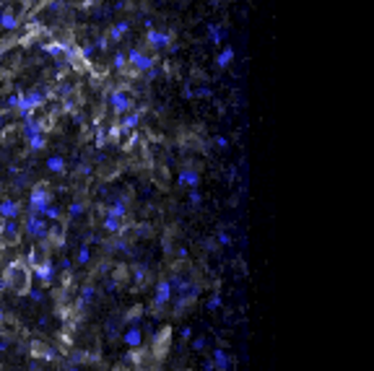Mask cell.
I'll list each match as a JSON object with an SVG mask.
<instances>
[{"instance_id": "47", "label": "cell", "mask_w": 374, "mask_h": 371, "mask_svg": "<svg viewBox=\"0 0 374 371\" xmlns=\"http://www.w3.org/2000/svg\"><path fill=\"white\" fill-rule=\"evenodd\" d=\"M3 291H8V286H6V281H3V278H0V293H3Z\"/></svg>"}, {"instance_id": "11", "label": "cell", "mask_w": 374, "mask_h": 371, "mask_svg": "<svg viewBox=\"0 0 374 371\" xmlns=\"http://www.w3.org/2000/svg\"><path fill=\"white\" fill-rule=\"evenodd\" d=\"M169 345H172V330L164 327V330H159L156 337H154V358L161 361L164 355L169 353Z\"/></svg>"}, {"instance_id": "9", "label": "cell", "mask_w": 374, "mask_h": 371, "mask_svg": "<svg viewBox=\"0 0 374 371\" xmlns=\"http://www.w3.org/2000/svg\"><path fill=\"white\" fill-rule=\"evenodd\" d=\"M19 241H21V226H19V221H3L0 244H3V246H16Z\"/></svg>"}, {"instance_id": "17", "label": "cell", "mask_w": 374, "mask_h": 371, "mask_svg": "<svg viewBox=\"0 0 374 371\" xmlns=\"http://www.w3.org/2000/svg\"><path fill=\"white\" fill-rule=\"evenodd\" d=\"M32 270V275H37L39 281L44 283V286H50L52 281H55V265L47 260V262H42V265H34V268H29Z\"/></svg>"}, {"instance_id": "6", "label": "cell", "mask_w": 374, "mask_h": 371, "mask_svg": "<svg viewBox=\"0 0 374 371\" xmlns=\"http://www.w3.org/2000/svg\"><path fill=\"white\" fill-rule=\"evenodd\" d=\"M174 42V32H159V29H146V44L154 52H164L169 50Z\"/></svg>"}, {"instance_id": "43", "label": "cell", "mask_w": 374, "mask_h": 371, "mask_svg": "<svg viewBox=\"0 0 374 371\" xmlns=\"http://www.w3.org/2000/svg\"><path fill=\"white\" fill-rule=\"evenodd\" d=\"M198 96H205V99H211L213 94H211V88H205V86H203V88H198Z\"/></svg>"}, {"instance_id": "23", "label": "cell", "mask_w": 374, "mask_h": 371, "mask_svg": "<svg viewBox=\"0 0 374 371\" xmlns=\"http://www.w3.org/2000/svg\"><path fill=\"white\" fill-rule=\"evenodd\" d=\"M47 169L52 174H65V169H68V161L63 156H50L47 159Z\"/></svg>"}, {"instance_id": "19", "label": "cell", "mask_w": 374, "mask_h": 371, "mask_svg": "<svg viewBox=\"0 0 374 371\" xmlns=\"http://www.w3.org/2000/svg\"><path fill=\"white\" fill-rule=\"evenodd\" d=\"M148 281H151V273H148V268L141 265V262H136V265H133V288H146Z\"/></svg>"}, {"instance_id": "15", "label": "cell", "mask_w": 374, "mask_h": 371, "mask_svg": "<svg viewBox=\"0 0 374 371\" xmlns=\"http://www.w3.org/2000/svg\"><path fill=\"white\" fill-rule=\"evenodd\" d=\"M94 299H96V286H94V283H83L78 299H76V309H78V312H86L88 304H91Z\"/></svg>"}, {"instance_id": "3", "label": "cell", "mask_w": 374, "mask_h": 371, "mask_svg": "<svg viewBox=\"0 0 374 371\" xmlns=\"http://www.w3.org/2000/svg\"><path fill=\"white\" fill-rule=\"evenodd\" d=\"M50 203H52V190L47 187V182H37L32 192H29V213L42 215Z\"/></svg>"}, {"instance_id": "10", "label": "cell", "mask_w": 374, "mask_h": 371, "mask_svg": "<svg viewBox=\"0 0 374 371\" xmlns=\"http://www.w3.org/2000/svg\"><path fill=\"white\" fill-rule=\"evenodd\" d=\"M19 26H21V13L16 8H11V6L0 8V29L3 32H16Z\"/></svg>"}, {"instance_id": "22", "label": "cell", "mask_w": 374, "mask_h": 371, "mask_svg": "<svg viewBox=\"0 0 374 371\" xmlns=\"http://www.w3.org/2000/svg\"><path fill=\"white\" fill-rule=\"evenodd\" d=\"M32 355H42V358H47V361H55L57 358V350H52L47 343H32Z\"/></svg>"}, {"instance_id": "31", "label": "cell", "mask_w": 374, "mask_h": 371, "mask_svg": "<svg viewBox=\"0 0 374 371\" xmlns=\"http://www.w3.org/2000/svg\"><path fill=\"white\" fill-rule=\"evenodd\" d=\"M94 138H96V146H99V148H104V146H107V143H109V133H107V125H101V128L96 130V135H94Z\"/></svg>"}, {"instance_id": "40", "label": "cell", "mask_w": 374, "mask_h": 371, "mask_svg": "<svg viewBox=\"0 0 374 371\" xmlns=\"http://www.w3.org/2000/svg\"><path fill=\"white\" fill-rule=\"evenodd\" d=\"M205 348V337H195L192 340V350H203Z\"/></svg>"}, {"instance_id": "45", "label": "cell", "mask_w": 374, "mask_h": 371, "mask_svg": "<svg viewBox=\"0 0 374 371\" xmlns=\"http://www.w3.org/2000/svg\"><path fill=\"white\" fill-rule=\"evenodd\" d=\"M205 250H208V252H213V250H216V241H213V239H208V241H205Z\"/></svg>"}, {"instance_id": "13", "label": "cell", "mask_w": 374, "mask_h": 371, "mask_svg": "<svg viewBox=\"0 0 374 371\" xmlns=\"http://www.w3.org/2000/svg\"><path fill=\"white\" fill-rule=\"evenodd\" d=\"M19 215H21V203H19V200H13V197L0 200V218H3V221H19Z\"/></svg>"}, {"instance_id": "25", "label": "cell", "mask_w": 374, "mask_h": 371, "mask_svg": "<svg viewBox=\"0 0 374 371\" xmlns=\"http://www.w3.org/2000/svg\"><path fill=\"white\" fill-rule=\"evenodd\" d=\"M29 151H44L47 148V133H37V135H32L29 138Z\"/></svg>"}, {"instance_id": "29", "label": "cell", "mask_w": 374, "mask_h": 371, "mask_svg": "<svg viewBox=\"0 0 374 371\" xmlns=\"http://www.w3.org/2000/svg\"><path fill=\"white\" fill-rule=\"evenodd\" d=\"M37 133H42V128H39V119H34V117L24 119V138H26V141H29L32 135H37Z\"/></svg>"}, {"instance_id": "33", "label": "cell", "mask_w": 374, "mask_h": 371, "mask_svg": "<svg viewBox=\"0 0 374 371\" xmlns=\"http://www.w3.org/2000/svg\"><path fill=\"white\" fill-rule=\"evenodd\" d=\"M21 91H19V94H11L8 99H6V106H8V109H19V104H21Z\"/></svg>"}, {"instance_id": "35", "label": "cell", "mask_w": 374, "mask_h": 371, "mask_svg": "<svg viewBox=\"0 0 374 371\" xmlns=\"http://www.w3.org/2000/svg\"><path fill=\"white\" fill-rule=\"evenodd\" d=\"M200 200H203V195H200L198 187H195V190H190V205H192V208H198V205H200Z\"/></svg>"}, {"instance_id": "14", "label": "cell", "mask_w": 374, "mask_h": 371, "mask_svg": "<svg viewBox=\"0 0 374 371\" xmlns=\"http://www.w3.org/2000/svg\"><path fill=\"white\" fill-rule=\"evenodd\" d=\"M177 182L182 184V187L195 190L200 184V172H198V169H192V166H182V169H179V174H177Z\"/></svg>"}, {"instance_id": "18", "label": "cell", "mask_w": 374, "mask_h": 371, "mask_svg": "<svg viewBox=\"0 0 374 371\" xmlns=\"http://www.w3.org/2000/svg\"><path fill=\"white\" fill-rule=\"evenodd\" d=\"M122 343L133 350V348H141L143 345V330L138 327V324H130V327L125 330V335H122Z\"/></svg>"}, {"instance_id": "7", "label": "cell", "mask_w": 374, "mask_h": 371, "mask_svg": "<svg viewBox=\"0 0 374 371\" xmlns=\"http://www.w3.org/2000/svg\"><path fill=\"white\" fill-rule=\"evenodd\" d=\"M143 114H146L143 106H133V109H130L128 114L117 117V128L122 130L125 135H128V133H136V130H138V125H141V119H143Z\"/></svg>"}, {"instance_id": "4", "label": "cell", "mask_w": 374, "mask_h": 371, "mask_svg": "<svg viewBox=\"0 0 374 371\" xmlns=\"http://www.w3.org/2000/svg\"><path fill=\"white\" fill-rule=\"evenodd\" d=\"M107 101H109V106H112L114 117H122V114H128L133 106H136V96H133V91H128V88H114V91H109Z\"/></svg>"}, {"instance_id": "42", "label": "cell", "mask_w": 374, "mask_h": 371, "mask_svg": "<svg viewBox=\"0 0 374 371\" xmlns=\"http://www.w3.org/2000/svg\"><path fill=\"white\" fill-rule=\"evenodd\" d=\"M70 268H73V262H70L68 257H65V260H60V270H65V273H68Z\"/></svg>"}, {"instance_id": "21", "label": "cell", "mask_w": 374, "mask_h": 371, "mask_svg": "<svg viewBox=\"0 0 374 371\" xmlns=\"http://www.w3.org/2000/svg\"><path fill=\"white\" fill-rule=\"evenodd\" d=\"M128 210H130V205H128V200H122V197H114L112 200V205L104 210L107 215H117V218H128Z\"/></svg>"}, {"instance_id": "27", "label": "cell", "mask_w": 374, "mask_h": 371, "mask_svg": "<svg viewBox=\"0 0 374 371\" xmlns=\"http://www.w3.org/2000/svg\"><path fill=\"white\" fill-rule=\"evenodd\" d=\"M88 262H91V250H88V244H81L78 252H76V265L78 268H86Z\"/></svg>"}, {"instance_id": "46", "label": "cell", "mask_w": 374, "mask_h": 371, "mask_svg": "<svg viewBox=\"0 0 374 371\" xmlns=\"http://www.w3.org/2000/svg\"><path fill=\"white\" fill-rule=\"evenodd\" d=\"M203 371H216V368H213V361H205V366H203Z\"/></svg>"}, {"instance_id": "26", "label": "cell", "mask_w": 374, "mask_h": 371, "mask_svg": "<svg viewBox=\"0 0 374 371\" xmlns=\"http://www.w3.org/2000/svg\"><path fill=\"white\" fill-rule=\"evenodd\" d=\"M42 218H47L50 223H60V218H63V210H60L55 203H50L47 208H44V213H42Z\"/></svg>"}, {"instance_id": "30", "label": "cell", "mask_w": 374, "mask_h": 371, "mask_svg": "<svg viewBox=\"0 0 374 371\" xmlns=\"http://www.w3.org/2000/svg\"><path fill=\"white\" fill-rule=\"evenodd\" d=\"M86 213V203L83 200H73V203L68 205V218L73 221V218H78V215H83Z\"/></svg>"}, {"instance_id": "39", "label": "cell", "mask_w": 374, "mask_h": 371, "mask_svg": "<svg viewBox=\"0 0 374 371\" xmlns=\"http://www.w3.org/2000/svg\"><path fill=\"white\" fill-rule=\"evenodd\" d=\"M213 143H216V148H226V146H229V141H226L223 135H216V138H213Z\"/></svg>"}, {"instance_id": "32", "label": "cell", "mask_w": 374, "mask_h": 371, "mask_svg": "<svg viewBox=\"0 0 374 371\" xmlns=\"http://www.w3.org/2000/svg\"><path fill=\"white\" fill-rule=\"evenodd\" d=\"M26 296L32 299V301H37V304H42V301H44V291H42V288H34V286H32V288L26 291Z\"/></svg>"}, {"instance_id": "38", "label": "cell", "mask_w": 374, "mask_h": 371, "mask_svg": "<svg viewBox=\"0 0 374 371\" xmlns=\"http://www.w3.org/2000/svg\"><path fill=\"white\" fill-rule=\"evenodd\" d=\"M107 47H109V39H107V37H99V39L94 42V50H101V52H104Z\"/></svg>"}, {"instance_id": "34", "label": "cell", "mask_w": 374, "mask_h": 371, "mask_svg": "<svg viewBox=\"0 0 374 371\" xmlns=\"http://www.w3.org/2000/svg\"><path fill=\"white\" fill-rule=\"evenodd\" d=\"M76 174H78V177H91V164H86V161L78 164V166H76Z\"/></svg>"}, {"instance_id": "5", "label": "cell", "mask_w": 374, "mask_h": 371, "mask_svg": "<svg viewBox=\"0 0 374 371\" xmlns=\"http://www.w3.org/2000/svg\"><path fill=\"white\" fill-rule=\"evenodd\" d=\"M24 231H26V236H29V239L44 241V239H47V231H50V221H47V218H42V215H37V213H26V218H24Z\"/></svg>"}, {"instance_id": "12", "label": "cell", "mask_w": 374, "mask_h": 371, "mask_svg": "<svg viewBox=\"0 0 374 371\" xmlns=\"http://www.w3.org/2000/svg\"><path fill=\"white\" fill-rule=\"evenodd\" d=\"M101 228L107 231V234L117 236V234H122V231H128V228H130V218H117V215H107V213H104Z\"/></svg>"}, {"instance_id": "44", "label": "cell", "mask_w": 374, "mask_h": 371, "mask_svg": "<svg viewBox=\"0 0 374 371\" xmlns=\"http://www.w3.org/2000/svg\"><path fill=\"white\" fill-rule=\"evenodd\" d=\"M192 337V327H182V340H190Z\"/></svg>"}, {"instance_id": "37", "label": "cell", "mask_w": 374, "mask_h": 371, "mask_svg": "<svg viewBox=\"0 0 374 371\" xmlns=\"http://www.w3.org/2000/svg\"><path fill=\"white\" fill-rule=\"evenodd\" d=\"M211 42L213 44H221V26H216V24L211 26Z\"/></svg>"}, {"instance_id": "28", "label": "cell", "mask_w": 374, "mask_h": 371, "mask_svg": "<svg viewBox=\"0 0 374 371\" xmlns=\"http://www.w3.org/2000/svg\"><path fill=\"white\" fill-rule=\"evenodd\" d=\"M112 68H114L117 73H125V70H128V55H125L122 50L112 55Z\"/></svg>"}, {"instance_id": "41", "label": "cell", "mask_w": 374, "mask_h": 371, "mask_svg": "<svg viewBox=\"0 0 374 371\" xmlns=\"http://www.w3.org/2000/svg\"><path fill=\"white\" fill-rule=\"evenodd\" d=\"M218 306H221V296H213L211 301H208V309H211V312H216Z\"/></svg>"}, {"instance_id": "16", "label": "cell", "mask_w": 374, "mask_h": 371, "mask_svg": "<svg viewBox=\"0 0 374 371\" xmlns=\"http://www.w3.org/2000/svg\"><path fill=\"white\" fill-rule=\"evenodd\" d=\"M213 368L216 371H231V366H234V358H231V355L226 353V348H213Z\"/></svg>"}, {"instance_id": "20", "label": "cell", "mask_w": 374, "mask_h": 371, "mask_svg": "<svg viewBox=\"0 0 374 371\" xmlns=\"http://www.w3.org/2000/svg\"><path fill=\"white\" fill-rule=\"evenodd\" d=\"M128 32H130V21H128V19H122V21L112 24V29L107 32V39H109V42H122Z\"/></svg>"}, {"instance_id": "2", "label": "cell", "mask_w": 374, "mask_h": 371, "mask_svg": "<svg viewBox=\"0 0 374 371\" xmlns=\"http://www.w3.org/2000/svg\"><path fill=\"white\" fill-rule=\"evenodd\" d=\"M125 55H128V68L136 73V75H143L146 70H151V68L156 65V55H154V52H146V50H141V47H133V50H128Z\"/></svg>"}, {"instance_id": "36", "label": "cell", "mask_w": 374, "mask_h": 371, "mask_svg": "<svg viewBox=\"0 0 374 371\" xmlns=\"http://www.w3.org/2000/svg\"><path fill=\"white\" fill-rule=\"evenodd\" d=\"M216 244H223V246H229V244H231V236L226 234V231H218V236H216Z\"/></svg>"}, {"instance_id": "8", "label": "cell", "mask_w": 374, "mask_h": 371, "mask_svg": "<svg viewBox=\"0 0 374 371\" xmlns=\"http://www.w3.org/2000/svg\"><path fill=\"white\" fill-rule=\"evenodd\" d=\"M169 301H172V283H169V278H161L156 283V293H154V309L161 312L164 306H169Z\"/></svg>"}, {"instance_id": "49", "label": "cell", "mask_w": 374, "mask_h": 371, "mask_svg": "<svg viewBox=\"0 0 374 371\" xmlns=\"http://www.w3.org/2000/svg\"><path fill=\"white\" fill-rule=\"evenodd\" d=\"M0 231H3V218H0Z\"/></svg>"}, {"instance_id": "1", "label": "cell", "mask_w": 374, "mask_h": 371, "mask_svg": "<svg viewBox=\"0 0 374 371\" xmlns=\"http://www.w3.org/2000/svg\"><path fill=\"white\" fill-rule=\"evenodd\" d=\"M3 281L11 291H16L19 296H24V293L32 288V270H29L26 260H13L6 265L3 270Z\"/></svg>"}, {"instance_id": "24", "label": "cell", "mask_w": 374, "mask_h": 371, "mask_svg": "<svg viewBox=\"0 0 374 371\" xmlns=\"http://www.w3.org/2000/svg\"><path fill=\"white\" fill-rule=\"evenodd\" d=\"M231 63H234V47H229V44H226V47H223V50L218 52L216 65H218V68H229Z\"/></svg>"}, {"instance_id": "48", "label": "cell", "mask_w": 374, "mask_h": 371, "mask_svg": "<svg viewBox=\"0 0 374 371\" xmlns=\"http://www.w3.org/2000/svg\"><path fill=\"white\" fill-rule=\"evenodd\" d=\"M65 371H81V368H76V366H68Z\"/></svg>"}]
</instances>
